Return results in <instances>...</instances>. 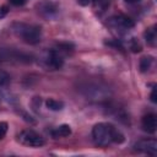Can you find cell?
I'll return each mask as SVG.
<instances>
[{
	"label": "cell",
	"instance_id": "cell-1",
	"mask_svg": "<svg viewBox=\"0 0 157 157\" xmlns=\"http://www.w3.org/2000/svg\"><path fill=\"white\" fill-rule=\"evenodd\" d=\"M93 141L98 146H108L112 142L121 144L124 142V135L109 123H98L92 129Z\"/></svg>",
	"mask_w": 157,
	"mask_h": 157
},
{
	"label": "cell",
	"instance_id": "cell-2",
	"mask_svg": "<svg viewBox=\"0 0 157 157\" xmlns=\"http://www.w3.org/2000/svg\"><path fill=\"white\" fill-rule=\"evenodd\" d=\"M13 31L23 42H26L28 44H37L38 42H40L42 31H40L39 26L16 23L13 26Z\"/></svg>",
	"mask_w": 157,
	"mask_h": 157
},
{
	"label": "cell",
	"instance_id": "cell-3",
	"mask_svg": "<svg viewBox=\"0 0 157 157\" xmlns=\"http://www.w3.org/2000/svg\"><path fill=\"white\" fill-rule=\"evenodd\" d=\"M17 140L20 144L28 147H42L45 144V140L42 135L33 130H23L17 135Z\"/></svg>",
	"mask_w": 157,
	"mask_h": 157
},
{
	"label": "cell",
	"instance_id": "cell-4",
	"mask_svg": "<svg viewBox=\"0 0 157 157\" xmlns=\"http://www.w3.org/2000/svg\"><path fill=\"white\" fill-rule=\"evenodd\" d=\"M134 150L137 151V152H142V153L155 156L157 153V141L153 140V139L140 140L134 145Z\"/></svg>",
	"mask_w": 157,
	"mask_h": 157
},
{
	"label": "cell",
	"instance_id": "cell-5",
	"mask_svg": "<svg viewBox=\"0 0 157 157\" xmlns=\"http://www.w3.org/2000/svg\"><path fill=\"white\" fill-rule=\"evenodd\" d=\"M45 60V65L47 67H49L50 70H56V69H60L63 66V63H64V58L60 53V50H49L44 58Z\"/></svg>",
	"mask_w": 157,
	"mask_h": 157
},
{
	"label": "cell",
	"instance_id": "cell-6",
	"mask_svg": "<svg viewBox=\"0 0 157 157\" xmlns=\"http://www.w3.org/2000/svg\"><path fill=\"white\" fill-rule=\"evenodd\" d=\"M109 23L115 29H119V31H129L134 27V21L131 18H129L128 16H124V15H118V16L112 17Z\"/></svg>",
	"mask_w": 157,
	"mask_h": 157
},
{
	"label": "cell",
	"instance_id": "cell-7",
	"mask_svg": "<svg viewBox=\"0 0 157 157\" xmlns=\"http://www.w3.org/2000/svg\"><path fill=\"white\" fill-rule=\"evenodd\" d=\"M141 125H142L144 131H146L148 134H153L156 131V129H157V119H156V115L152 114V113L146 114L142 118Z\"/></svg>",
	"mask_w": 157,
	"mask_h": 157
},
{
	"label": "cell",
	"instance_id": "cell-8",
	"mask_svg": "<svg viewBox=\"0 0 157 157\" xmlns=\"http://www.w3.org/2000/svg\"><path fill=\"white\" fill-rule=\"evenodd\" d=\"M71 134V129L67 124H63L58 128H55L54 130H52V136L58 139V137H66Z\"/></svg>",
	"mask_w": 157,
	"mask_h": 157
},
{
	"label": "cell",
	"instance_id": "cell-9",
	"mask_svg": "<svg viewBox=\"0 0 157 157\" xmlns=\"http://www.w3.org/2000/svg\"><path fill=\"white\" fill-rule=\"evenodd\" d=\"M145 38H146V42L150 45H155V43H156V29H155V27H151V28L146 29Z\"/></svg>",
	"mask_w": 157,
	"mask_h": 157
},
{
	"label": "cell",
	"instance_id": "cell-10",
	"mask_svg": "<svg viewBox=\"0 0 157 157\" xmlns=\"http://www.w3.org/2000/svg\"><path fill=\"white\" fill-rule=\"evenodd\" d=\"M45 104L52 110H61L63 107H64V103L63 102H59V101H55V99H48L45 102Z\"/></svg>",
	"mask_w": 157,
	"mask_h": 157
},
{
	"label": "cell",
	"instance_id": "cell-11",
	"mask_svg": "<svg viewBox=\"0 0 157 157\" xmlns=\"http://www.w3.org/2000/svg\"><path fill=\"white\" fill-rule=\"evenodd\" d=\"M152 60H153V59H152L151 56H145V58L141 59V61H140V69H141L142 72L150 69V65H151Z\"/></svg>",
	"mask_w": 157,
	"mask_h": 157
},
{
	"label": "cell",
	"instance_id": "cell-12",
	"mask_svg": "<svg viewBox=\"0 0 157 157\" xmlns=\"http://www.w3.org/2000/svg\"><path fill=\"white\" fill-rule=\"evenodd\" d=\"M109 5V0H94L96 9H105Z\"/></svg>",
	"mask_w": 157,
	"mask_h": 157
},
{
	"label": "cell",
	"instance_id": "cell-13",
	"mask_svg": "<svg viewBox=\"0 0 157 157\" xmlns=\"http://www.w3.org/2000/svg\"><path fill=\"white\" fill-rule=\"evenodd\" d=\"M6 131H7V123L1 121V123H0V140L5 136Z\"/></svg>",
	"mask_w": 157,
	"mask_h": 157
},
{
	"label": "cell",
	"instance_id": "cell-14",
	"mask_svg": "<svg viewBox=\"0 0 157 157\" xmlns=\"http://www.w3.org/2000/svg\"><path fill=\"white\" fill-rule=\"evenodd\" d=\"M26 1H27V0H10V2H11L12 5H15V6H22Z\"/></svg>",
	"mask_w": 157,
	"mask_h": 157
},
{
	"label": "cell",
	"instance_id": "cell-15",
	"mask_svg": "<svg viewBox=\"0 0 157 157\" xmlns=\"http://www.w3.org/2000/svg\"><path fill=\"white\" fill-rule=\"evenodd\" d=\"M6 13H7V7H6V6H2V7L0 9V18H2Z\"/></svg>",
	"mask_w": 157,
	"mask_h": 157
},
{
	"label": "cell",
	"instance_id": "cell-16",
	"mask_svg": "<svg viewBox=\"0 0 157 157\" xmlns=\"http://www.w3.org/2000/svg\"><path fill=\"white\" fill-rule=\"evenodd\" d=\"M151 101H152L153 103L157 102V99H156V88L152 90V93H151Z\"/></svg>",
	"mask_w": 157,
	"mask_h": 157
},
{
	"label": "cell",
	"instance_id": "cell-17",
	"mask_svg": "<svg viewBox=\"0 0 157 157\" xmlns=\"http://www.w3.org/2000/svg\"><path fill=\"white\" fill-rule=\"evenodd\" d=\"M125 1H128V2H139L141 0H125Z\"/></svg>",
	"mask_w": 157,
	"mask_h": 157
}]
</instances>
